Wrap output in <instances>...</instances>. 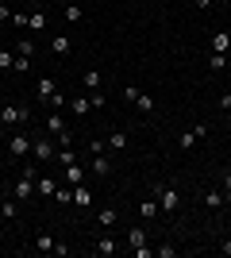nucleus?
Returning a JSON list of instances; mask_svg holds the SVG:
<instances>
[{
    "mask_svg": "<svg viewBox=\"0 0 231 258\" xmlns=\"http://www.w3.org/2000/svg\"><path fill=\"white\" fill-rule=\"evenodd\" d=\"M220 254H231V239H223V243H220Z\"/></svg>",
    "mask_w": 231,
    "mask_h": 258,
    "instance_id": "58836bf2",
    "label": "nucleus"
},
{
    "mask_svg": "<svg viewBox=\"0 0 231 258\" xmlns=\"http://www.w3.org/2000/svg\"><path fill=\"white\" fill-rule=\"evenodd\" d=\"M97 224L100 227H112V224H116V208H100V212H97Z\"/></svg>",
    "mask_w": 231,
    "mask_h": 258,
    "instance_id": "4be33fe9",
    "label": "nucleus"
},
{
    "mask_svg": "<svg viewBox=\"0 0 231 258\" xmlns=\"http://www.w3.org/2000/svg\"><path fill=\"white\" fill-rule=\"evenodd\" d=\"M16 58H27V62L35 58V43H31V39H20V46H16Z\"/></svg>",
    "mask_w": 231,
    "mask_h": 258,
    "instance_id": "aec40b11",
    "label": "nucleus"
},
{
    "mask_svg": "<svg viewBox=\"0 0 231 258\" xmlns=\"http://www.w3.org/2000/svg\"><path fill=\"white\" fill-rule=\"evenodd\" d=\"M223 197H227V205H231V170L223 173Z\"/></svg>",
    "mask_w": 231,
    "mask_h": 258,
    "instance_id": "e433bc0d",
    "label": "nucleus"
},
{
    "mask_svg": "<svg viewBox=\"0 0 231 258\" xmlns=\"http://www.w3.org/2000/svg\"><path fill=\"white\" fill-rule=\"evenodd\" d=\"M35 193H39V197H54L58 181H54V177H39V181H35Z\"/></svg>",
    "mask_w": 231,
    "mask_h": 258,
    "instance_id": "9b49d317",
    "label": "nucleus"
},
{
    "mask_svg": "<svg viewBox=\"0 0 231 258\" xmlns=\"http://www.w3.org/2000/svg\"><path fill=\"white\" fill-rule=\"evenodd\" d=\"M177 201H181V197H177V189H174V185H158V208H162L166 216H170V212H177Z\"/></svg>",
    "mask_w": 231,
    "mask_h": 258,
    "instance_id": "20e7f679",
    "label": "nucleus"
},
{
    "mask_svg": "<svg viewBox=\"0 0 231 258\" xmlns=\"http://www.w3.org/2000/svg\"><path fill=\"white\" fill-rule=\"evenodd\" d=\"M85 89H89V93H97V89H100V70H85Z\"/></svg>",
    "mask_w": 231,
    "mask_h": 258,
    "instance_id": "5701e85b",
    "label": "nucleus"
},
{
    "mask_svg": "<svg viewBox=\"0 0 231 258\" xmlns=\"http://www.w3.org/2000/svg\"><path fill=\"white\" fill-rule=\"evenodd\" d=\"M31 135H27V131H16V135H12V139H8V151L12 154H16V158H23V154H31Z\"/></svg>",
    "mask_w": 231,
    "mask_h": 258,
    "instance_id": "39448f33",
    "label": "nucleus"
},
{
    "mask_svg": "<svg viewBox=\"0 0 231 258\" xmlns=\"http://www.w3.org/2000/svg\"><path fill=\"white\" fill-rule=\"evenodd\" d=\"M35 181H39V173H35V166H23V177L16 181V201H27V197H35Z\"/></svg>",
    "mask_w": 231,
    "mask_h": 258,
    "instance_id": "f257e3e1",
    "label": "nucleus"
},
{
    "mask_svg": "<svg viewBox=\"0 0 231 258\" xmlns=\"http://www.w3.org/2000/svg\"><path fill=\"white\" fill-rule=\"evenodd\" d=\"M185 4H193V8H197V0H185Z\"/></svg>",
    "mask_w": 231,
    "mask_h": 258,
    "instance_id": "a19ab883",
    "label": "nucleus"
},
{
    "mask_svg": "<svg viewBox=\"0 0 231 258\" xmlns=\"http://www.w3.org/2000/svg\"><path fill=\"white\" fill-rule=\"evenodd\" d=\"M135 108L150 116V112H154V97H150V93H139V100H135Z\"/></svg>",
    "mask_w": 231,
    "mask_h": 258,
    "instance_id": "b1692460",
    "label": "nucleus"
},
{
    "mask_svg": "<svg viewBox=\"0 0 231 258\" xmlns=\"http://www.w3.org/2000/svg\"><path fill=\"white\" fill-rule=\"evenodd\" d=\"M93 173H97V177H108V173H112V158H108L104 151L93 154Z\"/></svg>",
    "mask_w": 231,
    "mask_h": 258,
    "instance_id": "6e6552de",
    "label": "nucleus"
},
{
    "mask_svg": "<svg viewBox=\"0 0 231 258\" xmlns=\"http://www.w3.org/2000/svg\"><path fill=\"white\" fill-rule=\"evenodd\" d=\"M127 243H131V247H143V243H146V231H143V227H131V231H127Z\"/></svg>",
    "mask_w": 231,
    "mask_h": 258,
    "instance_id": "a878e982",
    "label": "nucleus"
},
{
    "mask_svg": "<svg viewBox=\"0 0 231 258\" xmlns=\"http://www.w3.org/2000/svg\"><path fill=\"white\" fill-rule=\"evenodd\" d=\"M54 201H62V205H69V201H73V189H62V185H58V193H54Z\"/></svg>",
    "mask_w": 231,
    "mask_h": 258,
    "instance_id": "2f4dec72",
    "label": "nucleus"
},
{
    "mask_svg": "<svg viewBox=\"0 0 231 258\" xmlns=\"http://www.w3.org/2000/svg\"><path fill=\"white\" fill-rule=\"evenodd\" d=\"M93 250H97L100 258H112V254H116L120 247H116V239H112V235H100V239H97V247H93Z\"/></svg>",
    "mask_w": 231,
    "mask_h": 258,
    "instance_id": "1a4fd4ad",
    "label": "nucleus"
},
{
    "mask_svg": "<svg viewBox=\"0 0 231 258\" xmlns=\"http://www.w3.org/2000/svg\"><path fill=\"white\" fill-rule=\"evenodd\" d=\"M4 201H8V197H4V193H0V205H4Z\"/></svg>",
    "mask_w": 231,
    "mask_h": 258,
    "instance_id": "79ce46f5",
    "label": "nucleus"
},
{
    "mask_svg": "<svg viewBox=\"0 0 231 258\" xmlns=\"http://www.w3.org/2000/svg\"><path fill=\"white\" fill-rule=\"evenodd\" d=\"M27 27H31V31H43V27H46V16H43V12H31V16H27Z\"/></svg>",
    "mask_w": 231,
    "mask_h": 258,
    "instance_id": "393cba45",
    "label": "nucleus"
},
{
    "mask_svg": "<svg viewBox=\"0 0 231 258\" xmlns=\"http://www.w3.org/2000/svg\"><path fill=\"white\" fill-rule=\"evenodd\" d=\"M212 50H216V54H227L231 50V35L227 31H216V35H212Z\"/></svg>",
    "mask_w": 231,
    "mask_h": 258,
    "instance_id": "ddd939ff",
    "label": "nucleus"
},
{
    "mask_svg": "<svg viewBox=\"0 0 231 258\" xmlns=\"http://www.w3.org/2000/svg\"><path fill=\"white\" fill-rule=\"evenodd\" d=\"M204 135H208V123H197V127L181 131V139H177V147H181V151H193V147H197V143L204 139Z\"/></svg>",
    "mask_w": 231,
    "mask_h": 258,
    "instance_id": "7ed1b4c3",
    "label": "nucleus"
},
{
    "mask_svg": "<svg viewBox=\"0 0 231 258\" xmlns=\"http://www.w3.org/2000/svg\"><path fill=\"white\" fill-rule=\"evenodd\" d=\"M31 154H35V162H50L54 158V143L46 139V135H39V139L31 143Z\"/></svg>",
    "mask_w": 231,
    "mask_h": 258,
    "instance_id": "423d86ee",
    "label": "nucleus"
},
{
    "mask_svg": "<svg viewBox=\"0 0 231 258\" xmlns=\"http://www.w3.org/2000/svg\"><path fill=\"white\" fill-rule=\"evenodd\" d=\"M108 151H127V131H112L108 135Z\"/></svg>",
    "mask_w": 231,
    "mask_h": 258,
    "instance_id": "f3484780",
    "label": "nucleus"
},
{
    "mask_svg": "<svg viewBox=\"0 0 231 258\" xmlns=\"http://www.w3.org/2000/svg\"><path fill=\"white\" fill-rule=\"evenodd\" d=\"M154 254H158V258H174V254H177V247H158Z\"/></svg>",
    "mask_w": 231,
    "mask_h": 258,
    "instance_id": "c9c22d12",
    "label": "nucleus"
},
{
    "mask_svg": "<svg viewBox=\"0 0 231 258\" xmlns=\"http://www.w3.org/2000/svg\"><path fill=\"white\" fill-rule=\"evenodd\" d=\"M62 4H73V0H62Z\"/></svg>",
    "mask_w": 231,
    "mask_h": 258,
    "instance_id": "37998d69",
    "label": "nucleus"
},
{
    "mask_svg": "<svg viewBox=\"0 0 231 258\" xmlns=\"http://www.w3.org/2000/svg\"><path fill=\"white\" fill-rule=\"evenodd\" d=\"M35 4H46V0H35Z\"/></svg>",
    "mask_w": 231,
    "mask_h": 258,
    "instance_id": "a18cd8bd",
    "label": "nucleus"
},
{
    "mask_svg": "<svg viewBox=\"0 0 231 258\" xmlns=\"http://www.w3.org/2000/svg\"><path fill=\"white\" fill-rule=\"evenodd\" d=\"M81 181H85V170H81L77 162H73V166H66V185H81Z\"/></svg>",
    "mask_w": 231,
    "mask_h": 258,
    "instance_id": "a211bd4d",
    "label": "nucleus"
},
{
    "mask_svg": "<svg viewBox=\"0 0 231 258\" xmlns=\"http://www.w3.org/2000/svg\"><path fill=\"white\" fill-rule=\"evenodd\" d=\"M139 93H143V89H139V85H127V89H123V93H120V97L127 100V104H135V100H139Z\"/></svg>",
    "mask_w": 231,
    "mask_h": 258,
    "instance_id": "c85d7f7f",
    "label": "nucleus"
},
{
    "mask_svg": "<svg viewBox=\"0 0 231 258\" xmlns=\"http://www.w3.org/2000/svg\"><path fill=\"white\" fill-rule=\"evenodd\" d=\"M73 205H81V208H85V212H89V208H93V193H89L85 185H77V189H73Z\"/></svg>",
    "mask_w": 231,
    "mask_h": 258,
    "instance_id": "2eb2a0df",
    "label": "nucleus"
},
{
    "mask_svg": "<svg viewBox=\"0 0 231 258\" xmlns=\"http://www.w3.org/2000/svg\"><path fill=\"white\" fill-rule=\"evenodd\" d=\"M16 66V50H0V70H12Z\"/></svg>",
    "mask_w": 231,
    "mask_h": 258,
    "instance_id": "c756f323",
    "label": "nucleus"
},
{
    "mask_svg": "<svg viewBox=\"0 0 231 258\" xmlns=\"http://www.w3.org/2000/svg\"><path fill=\"white\" fill-rule=\"evenodd\" d=\"M208 70H212V74L227 70V54H216V50H212V54H208Z\"/></svg>",
    "mask_w": 231,
    "mask_h": 258,
    "instance_id": "6ab92c4d",
    "label": "nucleus"
},
{
    "mask_svg": "<svg viewBox=\"0 0 231 258\" xmlns=\"http://www.w3.org/2000/svg\"><path fill=\"white\" fill-rule=\"evenodd\" d=\"M46 131H50V135H62V131H66V116H58V112H50V116H46Z\"/></svg>",
    "mask_w": 231,
    "mask_h": 258,
    "instance_id": "9d476101",
    "label": "nucleus"
},
{
    "mask_svg": "<svg viewBox=\"0 0 231 258\" xmlns=\"http://www.w3.org/2000/svg\"><path fill=\"white\" fill-rule=\"evenodd\" d=\"M227 127H231V108H227Z\"/></svg>",
    "mask_w": 231,
    "mask_h": 258,
    "instance_id": "ea45409f",
    "label": "nucleus"
},
{
    "mask_svg": "<svg viewBox=\"0 0 231 258\" xmlns=\"http://www.w3.org/2000/svg\"><path fill=\"white\" fill-rule=\"evenodd\" d=\"M216 4H227V0H216Z\"/></svg>",
    "mask_w": 231,
    "mask_h": 258,
    "instance_id": "c03bdc74",
    "label": "nucleus"
},
{
    "mask_svg": "<svg viewBox=\"0 0 231 258\" xmlns=\"http://www.w3.org/2000/svg\"><path fill=\"white\" fill-rule=\"evenodd\" d=\"M66 20L69 23H81V8H77V4H66Z\"/></svg>",
    "mask_w": 231,
    "mask_h": 258,
    "instance_id": "7c9ffc66",
    "label": "nucleus"
},
{
    "mask_svg": "<svg viewBox=\"0 0 231 258\" xmlns=\"http://www.w3.org/2000/svg\"><path fill=\"white\" fill-rule=\"evenodd\" d=\"M69 112H73V116H85V112H93V100L89 97H73L69 100Z\"/></svg>",
    "mask_w": 231,
    "mask_h": 258,
    "instance_id": "dca6fc26",
    "label": "nucleus"
},
{
    "mask_svg": "<svg viewBox=\"0 0 231 258\" xmlns=\"http://www.w3.org/2000/svg\"><path fill=\"white\" fill-rule=\"evenodd\" d=\"M100 151H108V143H100V139L89 143V154H100Z\"/></svg>",
    "mask_w": 231,
    "mask_h": 258,
    "instance_id": "473e14b6",
    "label": "nucleus"
},
{
    "mask_svg": "<svg viewBox=\"0 0 231 258\" xmlns=\"http://www.w3.org/2000/svg\"><path fill=\"white\" fill-rule=\"evenodd\" d=\"M69 35H54V54H69Z\"/></svg>",
    "mask_w": 231,
    "mask_h": 258,
    "instance_id": "bb28decb",
    "label": "nucleus"
},
{
    "mask_svg": "<svg viewBox=\"0 0 231 258\" xmlns=\"http://www.w3.org/2000/svg\"><path fill=\"white\" fill-rule=\"evenodd\" d=\"M162 212V208H158V201H154V197H146L143 205H139V216H146V220H150V216H158Z\"/></svg>",
    "mask_w": 231,
    "mask_h": 258,
    "instance_id": "412c9836",
    "label": "nucleus"
},
{
    "mask_svg": "<svg viewBox=\"0 0 231 258\" xmlns=\"http://www.w3.org/2000/svg\"><path fill=\"white\" fill-rule=\"evenodd\" d=\"M27 119H31V112H27V108H20V104H4V108H0V123H8V127L27 123Z\"/></svg>",
    "mask_w": 231,
    "mask_h": 258,
    "instance_id": "f03ea898",
    "label": "nucleus"
},
{
    "mask_svg": "<svg viewBox=\"0 0 231 258\" xmlns=\"http://www.w3.org/2000/svg\"><path fill=\"white\" fill-rule=\"evenodd\" d=\"M69 143H73V135H69V127H66L62 135H58V151H62V147H69Z\"/></svg>",
    "mask_w": 231,
    "mask_h": 258,
    "instance_id": "72a5a7b5",
    "label": "nucleus"
},
{
    "mask_svg": "<svg viewBox=\"0 0 231 258\" xmlns=\"http://www.w3.org/2000/svg\"><path fill=\"white\" fill-rule=\"evenodd\" d=\"M0 20H12V8H8V4H0Z\"/></svg>",
    "mask_w": 231,
    "mask_h": 258,
    "instance_id": "4c0bfd02",
    "label": "nucleus"
},
{
    "mask_svg": "<svg viewBox=\"0 0 231 258\" xmlns=\"http://www.w3.org/2000/svg\"><path fill=\"white\" fill-rule=\"evenodd\" d=\"M0 216H16V201H4V205H0Z\"/></svg>",
    "mask_w": 231,
    "mask_h": 258,
    "instance_id": "f704fd0d",
    "label": "nucleus"
},
{
    "mask_svg": "<svg viewBox=\"0 0 231 258\" xmlns=\"http://www.w3.org/2000/svg\"><path fill=\"white\" fill-rule=\"evenodd\" d=\"M35 250H39V254H54V235H35Z\"/></svg>",
    "mask_w": 231,
    "mask_h": 258,
    "instance_id": "4468645a",
    "label": "nucleus"
},
{
    "mask_svg": "<svg viewBox=\"0 0 231 258\" xmlns=\"http://www.w3.org/2000/svg\"><path fill=\"white\" fill-rule=\"evenodd\" d=\"M54 158H58V162H62V166H73V162H77V154H73V151H69V147H62V151H58V154H54Z\"/></svg>",
    "mask_w": 231,
    "mask_h": 258,
    "instance_id": "cd10ccee",
    "label": "nucleus"
},
{
    "mask_svg": "<svg viewBox=\"0 0 231 258\" xmlns=\"http://www.w3.org/2000/svg\"><path fill=\"white\" fill-rule=\"evenodd\" d=\"M35 97L43 100V104H50V100L58 97V85L50 81V77H39V85H35Z\"/></svg>",
    "mask_w": 231,
    "mask_h": 258,
    "instance_id": "0eeeda50",
    "label": "nucleus"
},
{
    "mask_svg": "<svg viewBox=\"0 0 231 258\" xmlns=\"http://www.w3.org/2000/svg\"><path fill=\"white\" fill-rule=\"evenodd\" d=\"M204 205H208L212 212H216V208H223V205H227V197H223V189H208V193H204Z\"/></svg>",
    "mask_w": 231,
    "mask_h": 258,
    "instance_id": "f8f14e48",
    "label": "nucleus"
}]
</instances>
